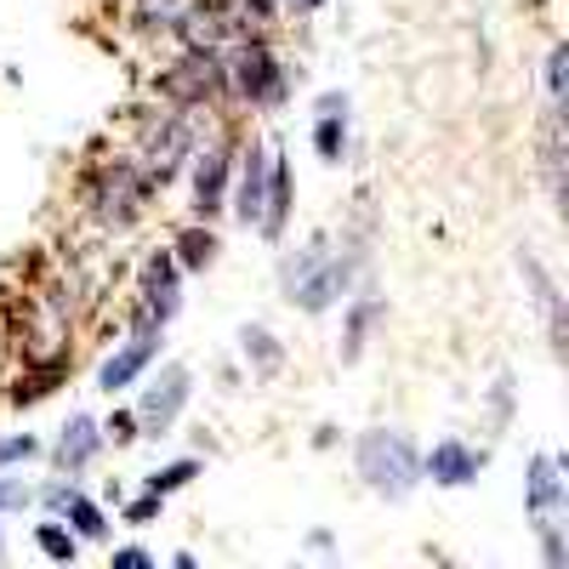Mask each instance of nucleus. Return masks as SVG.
I'll return each instance as SVG.
<instances>
[{"instance_id":"nucleus-21","label":"nucleus","mask_w":569,"mask_h":569,"mask_svg":"<svg viewBox=\"0 0 569 569\" xmlns=\"http://www.w3.org/2000/svg\"><path fill=\"white\" fill-rule=\"evenodd\" d=\"M313 154L325 166L348 160V109H313Z\"/></svg>"},{"instance_id":"nucleus-5","label":"nucleus","mask_w":569,"mask_h":569,"mask_svg":"<svg viewBox=\"0 0 569 569\" xmlns=\"http://www.w3.org/2000/svg\"><path fill=\"white\" fill-rule=\"evenodd\" d=\"M353 472L365 479L370 496L382 501H410L421 490V450L399 427H365L353 445Z\"/></svg>"},{"instance_id":"nucleus-27","label":"nucleus","mask_w":569,"mask_h":569,"mask_svg":"<svg viewBox=\"0 0 569 569\" xmlns=\"http://www.w3.org/2000/svg\"><path fill=\"white\" fill-rule=\"evenodd\" d=\"M541 80H547V103H563V86H569V46L552 40V52L541 63Z\"/></svg>"},{"instance_id":"nucleus-34","label":"nucleus","mask_w":569,"mask_h":569,"mask_svg":"<svg viewBox=\"0 0 569 569\" xmlns=\"http://www.w3.org/2000/svg\"><path fill=\"white\" fill-rule=\"evenodd\" d=\"M319 7H330V0H279V12H291V18H313Z\"/></svg>"},{"instance_id":"nucleus-16","label":"nucleus","mask_w":569,"mask_h":569,"mask_svg":"<svg viewBox=\"0 0 569 569\" xmlns=\"http://www.w3.org/2000/svg\"><path fill=\"white\" fill-rule=\"evenodd\" d=\"M291 206H297V188H291V166H284V149L268 142V206H262V222L257 233L268 246L284 240V228H291Z\"/></svg>"},{"instance_id":"nucleus-18","label":"nucleus","mask_w":569,"mask_h":569,"mask_svg":"<svg viewBox=\"0 0 569 569\" xmlns=\"http://www.w3.org/2000/svg\"><path fill=\"white\" fill-rule=\"evenodd\" d=\"M518 273H525L530 279V291H536V308L547 313V337H552V353L563 359V337H569V325H563V291H558V279L525 251V257H518Z\"/></svg>"},{"instance_id":"nucleus-22","label":"nucleus","mask_w":569,"mask_h":569,"mask_svg":"<svg viewBox=\"0 0 569 569\" xmlns=\"http://www.w3.org/2000/svg\"><path fill=\"white\" fill-rule=\"evenodd\" d=\"M58 518H63V525H69L80 541H109V512H103V501H91L86 490H74L69 507H63Z\"/></svg>"},{"instance_id":"nucleus-8","label":"nucleus","mask_w":569,"mask_h":569,"mask_svg":"<svg viewBox=\"0 0 569 569\" xmlns=\"http://www.w3.org/2000/svg\"><path fill=\"white\" fill-rule=\"evenodd\" d=\"M233 131H206L194 160H188V211H194V222H217L228 211V182H233Z\"/></svg>"},{"instance_id":"nucleus-26","label":"nucleus","mask_w":569,"mask_h":569,"mask_svg":"<svg viewBox=\"0 0 569 569\" xmlns=\"http://www.w3.org/2000/svg\"><path fill=\"white\" fill-rule=\"evenodd\" d=\"M34 456H46V445L34 433H0V472H12V467H23Z\"/></svg>"},{"instance_id":"nucleus-32","label":"nucleus","mask_w":569,"mask_h":569,"mask_svg":"<svg viewBox=\"0 0 569 569\" xmlns=\"http://www.w3.org/2000/svg\"><path fill=\"white\" fill-rule=\"evenodd\" d=\"M507 410H512V376L501 370V376H496V388H490V421L507 427Z\"/></svg>"},{"instance_id":"nucleus-23","label":"nucleus","mask_w":569,"mask_h":569,"mask_svg":"<svg viewBox=\"0 0 569 569\" xmlns=\"http://www.w3.org/2000/svg\"><path fill=\"white\" fill-rule=\"evenodd\" d=\"M34 552H40V558H52V563H74V558H80V536L63 525V518L46 512L40 525H34Z\"/></svg>"},{"instance_id":"nucleus-20","label":"nucleus","mask_w":569,"mask_h":569,"mask_svg":"<svg viewBox=\"0 0 569 569\" xmlns=\"http://www.w3.org/2000/svg\"><path fill=\"white\" fill-rule=\"evenodd\" d=\"M217 233H211V222H188V228H177V240H171V257H177V268L182 273H206L211 262H217Z\"/></svg>"},{"instance_id":"nucleus-9","label":"nucleus","mask_w":569,"mask_h":569,"mask_svg":"<svg viewBox=\"0 0 569 569\" xmlns=\"http://www.w3.org/2000/svg\"><path fill=\"white\" fill-rule=\"evenodd\" d=\"M188 399H194V370L188 365H160L149 382H142V399H137L142 439H166L177 427V416L188 410Z\"/></svg>"},{"instance_id":"nucleus-2","label":"nucleus","mask_w":569,"mask_h":569,"mask_svg":"<svg viewBox=\"0 0 569 569\" xmlns=\"http://www.w3.org/2000/svg\"><path fill=\"white\" fill-rule=\"evenodd\" d=\"M160 194L154 177L142 171L137 154H98L80 171V217L98 228V233H131L142 217H149V200Z\"/></svg>"},{"instance_id":"nucleus-30","label":"nucleus","mask_w":569,"mask_h":569,"mask_svg":"<svg viewBox=\"0 0 569 569\" xmlns=\"http://www.w3.org/2000/svg\"><path fill=\"white\" fill-rule=\"evenodd\" d=\"M160 512H166V496H154V490H142L137 501L120 507V518H126V525H137V530H142V525H154Z\"/></svg>"},{"instance_id":"nucleus-35","label":"nucleus","mask_w":569,"mask_h":569,"mask_svg":"<svg viewBox=\"0 0 569 569\" xmlns=\"http://www.w3.org/2000/svg\"><path fill=\"white\" fill-rule=\"evenodd\" d=\"M0 558H7V530H0Z\"/></svg>"},{"instance_id":"nucleus-11","label":"nucleus","mask_w":569,"mask_h":569,"mask_svg":"<svg viewBox=\"0 0 569 569\" xmlns=\"http://www.w3.org/2000/svg\"><path fill=\"white\" fill-rule=\"evenodd\" d=\"M268 206V142H240L233 149V182H228V211L240 228H257Z\"/></svg>"},{"instance_id":"nucleus-33","label":"nucleus","mask_w":569,"mask_h":569,"mask_svg":"<svg viewBox=\"0 0 569 569\" xmlns=\"http://www.w3.org/2000/svg\"><path fill=\"white\" fill-rule=\"evenodd\" d=\"M114 569H154L149 547H114Z\"/></svg>"},{"instance_id":"nucleus-29","label":"nucleus","mask_w":569,"mask_h":569,"mask_svg":"<svg viewBox=\"0 0 569 569\" xmlns=\"http://www.w3.org/2000/svg\"><path fill=\"white\" fill-rule=\"evenodd\" d=\"M103 439H109L114 450H126V445H137V439H142V427H137V410H114V416L103 421Z\"/></svg>"},{"instance_id":"nucleus-24","label":"nucleus","mask_w":569,"mask_h":569,"mask_svg":"<svg viewBox=\"0 0 569 569\" xmlns=\"http://www.w3.org/2000/svg\"><path fill=\"white\" fill-rule=\"evenodd\" d=\"M200 472H206V461H200V456H177V461L154 467V472H149V479H142V485H149L154 496H177V490H188V485H194Z\"/></svg>"},{"instance_id":"nucleus-15","label":"nucleus","mask_w":569,"mask_h":569,"mask_svg":"<svg viewBox=\"0 0 569 569\" xmlns=\"http://www.w3.org/2000/svg\"><path fill=\"white\" fill-rule=\"evenodd\" d=\"M525 507L530 518H563L569 512V485H563V461L558 456H530V472H525Z\"/></svg>"},{"instance_id":"nucleus-19","label":"nucleus","mask_w":569,"mask_h":569,"mask_svg":"<svg viewBox=\"0 0 569 569\" xmlns=\"http://www.w3.org/2000/svg\"><path fill=\"white\" fill-rule=\"evenodd\" d=\"M240 353H246V365H251L257 382H273V376L284 370V342L273 337L268 325H246V330H240Z\"/></svg>"},{"instance_id":"nucleus-28","label":"nucleus","mask_w":569,"mask_h":569,"mask_svg":"<svg viewBox=\"0 0 569 569\" xmlns=\"http://www.w3.org/2000/svg\"><path fill=\"white\" fill-rule=\"evenodd\" d=\"M233 12H240V23H246L251 34H268L273 18H279V0H233Z\"/></svg>"},{"instance_id":"nucleus-14","label":"nucleus","mask_w":569,"mask_h":569,"mask_svg":"<svg viewBox=\"0 0 569 569\" xmlns=\"http://www.w3.org/2000/svg\"><path fill=\"white\" fill-rule=\"evenodd\" d=\"M103 421L98 416H86V410H74L63 427H58V445H52V467L63 472V479H80V472L103 456Z\"/></svg>"},{"instance_id":"nucleus-31","label":"nucleus","mask_w":569,"mask_h":569,"mask_svg":"<svg viewBox=\"0 0 569 569\" xmlns=\"http://www.w3.org/2000/svg\"><path fill=\"white\" fill-rule=\"evenodd\" d=\"M29 507H34V490L23 479H7V472H0V518H7V512H29Z\"/></svg>"},{"instance_id":"nucleus-17","label":"nucleus","mask_w":569,"mask_h":569,"mask_svg":"<svg viewBox=\"0 0 569 569\" xmlns=\"http://www.w3.org/2000/svg\"><path fill=\"white\" fill-rule=\"evenodd\" d=\"M382 313H388V302L376 297V291H353V297L342 302V365H359V359H365L370 330L382 325Z\"/></svg>"},{"instance_id":"nucleus-4","label":"nucleus","mask_w":569,"mask_h":569,"mask_svg":"<svg viewBox=\"0 0 569 569\" xmlns=\"http://www.w3.org/2000/svg\"><path fill=\"white\" fill-rule=\"evenodd\" d=\"M206 109H177V103H166L160 98V109H142L137 114V160H142V171L154 177V188H171L182 171H188V160H194V149H200V137H206Z\"/></svg>"},{"instance_id":"nucleus-12","label":"nucleus","mask_w":569,"mask_h":569,"mask_svg":"<svg viewBox=\"0 0 569 569\" xmlns=\"http://www.w3.org/2000/svg\"><path fill=\"white\" fill-rule=\"evenodd\" d=\"M160 342H166V330H131V337L98 365V388L114 399L120 388H137L142 376L154 370V359H160Z\"/></svg>"},{"instance_id":"nucleus-3","label":"nucleus","mask_w":569,"mask_h":569,"mask_svg":"<svg viewBox=\"0 0 569 569\" xmlns=\"http://www.w3.org/2000/svg\"><path fill=\"white\" fill-rule=\"evenodd\" d=\"M222 74H228V109L268 114L291 103V63L273 52L268 34H240L222 46Z\"/></svg>"},{"instance_id":"nucleus-1","label":"nucleus","mask_w":569,"mask_h":569,"mask_svg":"<svg viewBox=\"0 0 569 569\" xmlns=\"http://www.w3.org/2000/svg\"><path fill=\"white\" fill-rule=\"evenodd\" d=\"M365 273V251L359 246H337L330 233H308V240L279 262V284H284V302L302 308V313H330L353 297V284Z\"/></svg>"},{"instance_id":"nucleus-7","label":"nucleus","mask_w":569,"mask_h":569,"mask_svg":"<svg viewBox=\"0 0 569 569\" xmlns=\"http://www.w3.org/2000/svg\"><path fill=\"white\" fill-rule=\"evenodd\" d=\"M182 313V268L171 257V246H154L137 262V291L126 308V330H166Z\"/></svg>"},{"instance_id":"nucleus-25","label":"nucleus","mask_w":569,"mask_h":569,"mask_svg":"<svg viewBox=\"0 0 569 569\" xmlns=\"http://www.w3.org/2000/svg\"><path fill=\"white\" fill-rule=\"evenodd\" d=\"M536 536H541V563H547V569H569V536H563V518H541Z\"/></svg>"},{"instance_id":"nucleus-10","label":"nucleus","mask_w":569,"mask_h":569,"mask_svg":"<svg viewBox=\"0 0 569 569\" xmlns=\"http://www.w3.org/2000/svg\"><path fill=\"white\" fill-rule=\"evenodd\" d=\"M240 34H251V29L240 23L233 0H182L177 18H171V40L177 46H217L222 52V46L240 40Z\"/></svg>"},{"instance_id":"nucleus-6","label":"nucleus","mask_w":569,"mask_h":569,"mask_svg":"<svg viewBox=\"0 0 569 569\" xmlns=\"http://www.w3.org/2000/svg\"><path fill=\"white\" fill-rule=\"evenodd\" d=\"M154 91L177 109H206L222 114L228 109V74H222V52L217 46H177V58L160 69Z\"/></svg>"},{"instance_id":"nucleus-13","label":"nucleus","mask_w":569,"mask_h":569,"mask_svg":"<svg viewBox=\"0 0 569 569\" xmlns=\"http://www.w3.org/2000/svg\"><path fill=\"white\" fill-rule=\"evenodd\" d=\"M485 467H490V450L467 445V439H439L421 456V479H433L439 490H467V485H479Z\"/></svg>"}]
</instances>
